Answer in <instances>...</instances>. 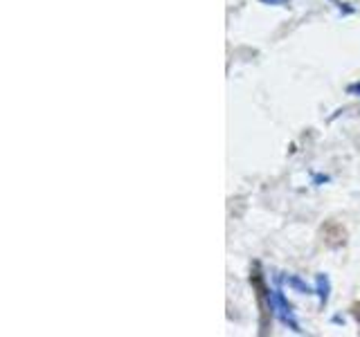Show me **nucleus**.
Instances as JSON below:
<instances>
[{
  "mask_svg": "<svg viewBox=\"0 0 360 337\" xmlns=\"http://www.w3.org/2000/svg\"><path fill=\"white\" fill-rule=\"evenodd\" d=\"M354 315L360 319V303H356V306H354Z\"/></svg>",
  "mask_w": 360,
  "mask_h": 337,
  "instance_id": "obj_1",
  "label": "nucleus"
}]
</instances>
